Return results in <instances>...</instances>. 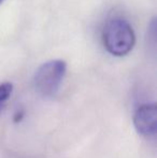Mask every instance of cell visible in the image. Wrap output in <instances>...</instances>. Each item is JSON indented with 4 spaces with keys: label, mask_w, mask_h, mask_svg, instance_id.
<instances>
[{
    "label": "cell",
    "mask_w": 157,
    "mask_h": 158,
    "mask_svg": "<svg viewBox=\"0 0 157 158\" xmlns=\"http://www.w3.org/2000/svg\"><path fill=\"white\" fill-rule=\"evenodd\" d=\"M102 42L105 50L114 56L129 54L136 44L134 28L126 19L113 17L105 23L102 29Z\"/></svg>",
    "instance_id": "6da1fadb"
},
{
    "label": "cell",
    "mask_w": 157,
    "mask_h": 158,
    "mask_svg": "<svg viewBox=\"0 0 157 158\" xmlns=\"http://www.w3.org/2000/svg\"><path fill=\"white\" fill-rule=\"evenodd\" d=\"M67 71V64L60 59L41 64L34 77V85L42 97H53L57 94Z\"/></svg>",
    "instance_id": "7a4b0ae2"
},
{
    "label": "cell",
    "mask_w": 157,
    "mask_h": 158,
    "mask_svg": "<svg viewBox=\"0 0 157 158\" xmlns=\"http://www.w3.org/2000/svg\"><path fill=\"white\" fill-rule=\"evenodd\" d=\"M134 125L140 135L147 138L153 137L156 133V104L143 103L136 109L134 114Z\"/></svg>",
    "instance_id": "3957f363"
},
{
    "label": "cell",
    "mask_w": 157,
    "mask_h": 158,
    "mask_svg": "<svg viewBox=\"0 0 157 158\" xmlns=\"http://www.w3.org/2000/svg\"><path fill=\"white\" fill-rule=\"evenodd\" d=\"M13 90V85L9 82L0 83V103L4 102L10 98Z\"/></svg>",
    "instance_id": "277c9868"
},
{
    "label": "cell",
    "mask_w": 157,
    "mask_h": 158,
    "mask_svg": "<svg viewBox=\"0 0 157 158\" xmlns=\"http://www.w3.org/2000/svg\"><path fill=\"white\" fill-rule=\"evenodd\" d=\"M2 1H3V0H0V3H1V2H2Z\"/></svg>",
    "instance_id": "5b68a950"
}]
</instances>
